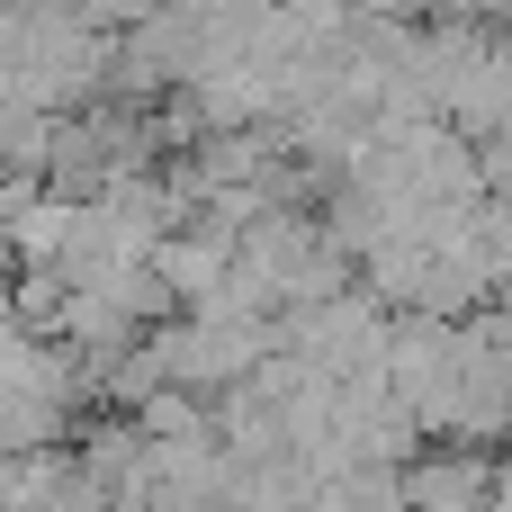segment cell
<instances>
[{"instance_id":"1","label":"cell","mask_w":512,"mask_h":512,"mask_svg":"<svg viewBox=\"0 0 512 512\" xmlns=\"http://www.w3.org/2000/svg\"><path fill=\"white\" fill-rule=\"evenodd\" d=\"M81 387H90V360L63 333L0 324V459L9 450H54L72 432Z\"/></svg>"},{"instance_id":"2","label":"cell","mask_w":512,"mask_h":512,"mask_svg":"<svg viewBox=\"0 0 512 512\" xmlns=\"http://www.w3.org/2000/svg\"><path fill=\"white\" fill-rule=\"evenodd\" d=\"M72 243H81V189H54V180H45L36 198L9 207V261H18V270H63Z\"/></svg>"},{"instance_id":"3","label":"cell","mask_w":512,"mask_h":512,"mask_svg":"<svg viewBox=\"0 0 512 512\" xmlns=\"http://www.w3.org/2000/svg\"><path fill=\"white\" fill-rule=\"evenodd\" d=\"M315 512H414V504H405V468H387V459H360V468L324 477Z\"/></svg>"},{"instance_id":"4","label":"cell","mask_w":512,"mask_h":512,"mask_svg":"<svg viewBox=\"0 0 512 512\" xmlns=\"http://www.w3.org/2000/svg\"><path fill=\"white\" fill-rule=\"evenodd\" d=\"M486 512H512V450L495 459V486H486Z\"/></svg>"}]
</instances>
